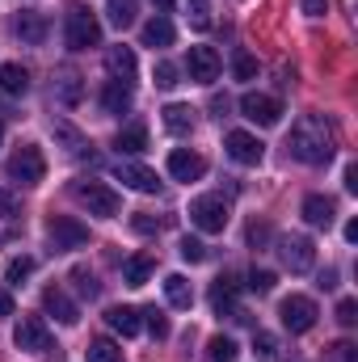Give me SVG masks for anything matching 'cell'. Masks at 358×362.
Instances as JSON below:
<instances>
[{
	"instance_id": "cell-8",
	"label": "cell",
	"mask_w": 358,
	"mask_h": 362,
	"mask_svg": "<svg viewBox=\"0 0 358 362\" xmlns=\"http://www.w3.org/2000/svg\"><path fill=\"white\" fill-rule=\"evenodd\" d=\"M278 320H282L287 333H308V329L316 325V303H312L308 295H287V299L278 303Z\"/></svg>"
},
{
	"instance_id": "cell-48",
	"label": "cell",
	"mask_w": 358,
	"mask_h": 362,
	"mask_svg": "<svg viewBox=\"0 0 358 362\" xmlns=\"http://www.w3.org/2000/svg\"><path fill=\"white\" fill-rule=\"evenodd\" d=\"M321 286H325V291H333V286H337V270H325V274H321Z\"/></svg>"
},
{
	"instance_id": "cell-31",
	"label": "cell",
	"mask_w": 358,
	"mask_h": 362,
	"mask_svg": "<svg viewBox=\"0 0 358 362\" xmlns=\"http://www.w3.org/2000/svg\"><path fill=\"white\" fill-rule=\"evenodd\" d=\"M236 354H241V350H236V341H232V337H224V333L207 341V362H236Z\"/></svg>"
},
{
	"instance_id": "cell-47",
	"label": "cell",
	"mask_w": 358,
	"mask_h": 362,
	"mask_svg": "<svg viewBox=\"0 0 358 362\" xmlns=\"http://www.w3.org/2000/svg\"><path fill=\"white\" fill-rule=\"evenodd\" d=\"M4 316H13V295H8V291H0V320H4Z\"/></svg>"
},
{
	"instance_id": "cell-43",
	"label": "cell",
	"mask_w": 358,
	"mask_h": 362,
	"mask_svg": "<svg viewBox=\"0 0 358 362\" xmlns=\"http://www.w3.org/2000/svg\"><path fill=\"white\" fill-rule=\"evenodd\" d=\"M299 4H304L308 17H325V13H329V0H299Z\"/></svg>"
},
{
	"instance_id": "cell-52",
	"label": "cell",
	"mask_w": 358,
	"mask_h": 362,
	"mask_svg": "<svg viewBox=\"0 0 358 362\" xmlns=\"http://www.w3.org/2000/svg\"><path fill=\"white\" fill-rule=\"evenodd\" d=\"M194 4H198V0H194Z\"/></svg>"
},
{
	"instance_id": "cell-16",
	"label": "cell",
	"mask_w": 358,
	"mask_h": 362,
	"mask_svg": "<svg viewBox=\"0 0 358 362\" xmlns=\"http://www.w3.org/2000/svg\"><path fill=\"white\" fill-rule=\"evenodd\" d=\"M47 30H51V21H47L42 13H17V21H13V34H17L25 47H42V42H47Z\"/></svg>"
},
{
	"instance_id": "cell-26",
	"label": "cell",
	"mask_w": 358,
	"mask_h": 362,
	"mask_svg": "<svg viewBox=\"0 0 358 362\" xmlns=\"http://www.w3.org/2000/svg\"><path fill=\"white\" fill-rule=\"evenodd\" d=\"M148 278H152V257L148 253H135V257L122 262V282L127 286H144Z\"/></svg>"
},
{
	"instance_id": "cell-33",
	"label": "cell",
	"mask_w": 358,
	"mask_h": 362,
	"mask_svg": "<svg viewBox=\"0 0 358 362\" xmlns=\"http://www.w3.org/2000/svg\"><path fill=\"white\" fill-rule=\"evenodd\" d=\"M30 274H34V257H13L8 270H4V282H8V286H21Z\"/></svg>"
},
{
	"instance_id": "cell-50",
	"label": "cell",
	"mask_w": 358,
	"mask_h": 362,
	"mask_svg": "<svg viewBox=\"0 0 358 362\" xmlns=\"http://www.w3.org/2000/svg\"><path fill=\"white\" fill-rule=\"evenodd\" d=\"M152 4L161 8V17H165V13H173V0H152Z\"/></svg>"
},
{
	"instance_id": "cell-27",
	"label": "cell",
	"mask_w": 358,
	"mask_h": 362,
	"mask_svg": "<svg viewBox=\"0 0 358 362\" xmlns=\"http://www.w3.org/2000/svg\"><path fill=\"white\" fill-rule=\"evenodd\" d=\"M81 93H85V85H81V72L64 68V72H59V81H55V97H59L64 105H76V101H81Z\"/></svg>"
},
{
	"instance_id": "cell-15",
	"label": "cell",
	"mask_w": 358,
	"mask_h": 362,
	"mask_svg": "<svg viewBox=\"0 0 358 362\" xmlns=\"http://www.w3.org/2000/svg\"><path fill=\"white\" fill-rule=\"evenodd\" d=\"M202 173H207V160L198 152H190V148L169 152V177L173 181H198Z\"/></svg>"
},
{
	"instance_id": "cell-19",
	"label": "cell",
	"mask_w": 358,
	"mask_h": 362,
	"mask_svg": "<svg viewBox=\"0 0 358 362\" xmlns=\"http://www.w3.org/2000/svg\"><path fill=\"white\" fill-rule=\"evenodd\" d=\"M304 219H308L312 228H333V219H337V202L325 198V194H308V198H304Z\"/></svg>"
},
{
	"instance_id": "cell-1",
	"label": "cell",
	"mask_w": 358,
	"mask_h": 362,
	"mask_svg": "<svg viewBox=\"0 0 358 362\" xmlns=\"http://www.w3.org/2000/svg\"><path fill=\"white\" fill-rule=\"evenodd\" d=\"M291 156L304 160V165H329L333 160V131L321 114H304L295 127H291Z\"/></svg>"
},
{
	"instance_id": "cell-35",
	"label": "cell",
	"mask_w": 358,
	"mask_h": 362,
	"mask_svg": "<svg viewBox=\"0 0 358 362\" xmlns=\"http://www.w3.org/2000/svg\"><path fill=\"white\" fill-rule=\"evenodd\" d=\"M55 135L68 144V152H72V156H85V152H89V144H85V139H81V135H76L68 122H55Z\"/></svg>"
},
{
	"instance_id": "cell-22",
	"label": "cell",
	"mask_w": 358,
	"mask_h": 362,
	"mask_svg": "<svg viewBox=\"0 0 358 362\" xmlns=\"http://www.w3.org/2000/svg\"><path fill=\"white\" fill-rule=\"evenodd\" d=\"M131 101H135V93H131V85H122V81H110V85L101 89V110H105V114H127Z\"/></svg>"
},
{
	"instance_id": "cell-21",
	"label": "cell",
	"mask_w": 358,
	"mask_h": 362,
	"mask_svg": "<svg viewBox=\"0 0 358 362\" xmlns=\"http://www.w3.org/2000/svg\"><path fill=\"white\" fill-rule=\"evenodd\" d=\"M173 38H178V30H173V21H169V17H152V21L144 25V47H152V51L173 47Z\"/></svg>"
},
{
	"instance_id": "cell-6",
	"label": "cell",
	"mask_w": 358,
	"mask_h": 362,
	"mask_svg": "<svg viewBox=\"0 0 358 362\" xmlns=\"http://www.w3.org/2000/svg\"><path fill=\"white\" fill-rule=\"evenodd\" d=\"M4 173L13 181H21V185H38V181L47 177V160H42V152H38L34 144H21V148L8 156Z\"/></svg>"
},
{
	"instance_id": "cell-30",
	"label": "cell",
	"mask_w": 358,
	"mask_h": 362,
	"mask_svg": "<svg viewBox=\"0 0 358 362\" xmlns=\"http://www.w3.org/2000/svg\"><path fill=\"white\" fill-rule=\"evenodd\" d=\"M85 358L89 362H122V350H118V341H110V337H93L89 350H85Z\"/></svg>"
},
{
	"instance_id": "cell-17",
	"label": "cell",
	"mask_w": 358,
	"mask_h": 362,
	"mask_svg": "<svg viewBox=\"0 0 358 362\" xmlns=\"http://www.w3.org/2000/svg\"><path fill=\"white\" fill-rule=\"evenodd\" d=\"M105 68H110V76H114V81L135 85L139 64H135V51H131V47H110V51H105Z\"/></svg>"
},
{
	"instance_id": "cell-46",
	"label": "cell",
	"mask_w": 358,
	"mask_h": 362,
	"mask_svg": "<svg viewBox=\"0 0 358 362\" xmlns=\"http://www.w3.org/2000/svg\"><path fill=\"white\" fill-rule=\"evenodd\" d=\"M346 189L358 194V165H346Z\"/></svg>"
},
{
	"instance_id": "cell-34",
	"label": "cell",
	"mask_w": 358,
	"mask_h": 362,
	"mask_svg": "<svg viewBox=\"0 0 358 362\" xmlns=\"http://www.w3.org/2000/svg\"><path fill=\"white\" fill-rule=\"evenodd\" d=\"M232 76H236V81H253V76H258V59H253L249 51H236V55H232Z\"/></svg>"
},
{
	"instance_id": "cell-29",
	"label": "cell",
	"mask_w": 358,
	"mask_h": 362,
	"mask_svg": "<svg viewBox=\"0 0 358 362\" xmlns=\"http://www.w3.org/2000/svg\"><path fill=\"white\" fill-rule=\"evenodd\" d=\"M105 13H110V25H118V30H127V25H135V0H105Z\"/></svg>"
},
{
	"instance_id": "cell-25",
	"label": "cell",
	"mask_w": 358,
	"mask_h": 362,
	"mask_svg": "<svg viewBox=\"0 0 358 362\" xmlns=\"http://www.w3.org/2000/svg\"><path fill=\"white\" fill-rule=\"evenodd\" d=\"M105 320H110V329H114V333H122V337H135V333L144 329V320H139V312H135V308H110V312H105Z\"/></svg>"
},
{
	"instance_id": "cell-2",
	"label": "cell",
	"mask_w": 358,
	"mask_h": 362,
	"mask_svg": "<svg viewBox=\"0 0 358 362\" xmlns=\"http://www.w3.org/2000/svg\"><path fill=\"white\" fill-rule=\"evenodd\" d=\"M64 42L68 51H89V47H101V21L93 17L85 4H76L64 21Z\"/></svg>"
},
{
	"instance_id": "cell-11",
	"label": "cell",
	"mask_w": 358,
	"mask_h": 362,
	"mask_svg": "<svg viewBox=\"0 0 358 362\" xmlns=\"http://www.w3.org/2000/svg\"><path fill=\"white\" fill-rule=\"evenodd\" d=\"M224 148H228V156L236 165H262V156H266V144L258 135H249V131H228Z\"/></svg>"
},
{
	"instance_id": "cell-9",
	"label": "cell",
	"mask_w": 358,
	"mask_h": 362,
	"mask_svg": "<svg viewBox=\"0 0 358 362\" xmlns=\"http://www.w3.org/2000/svg\"><path fill=\"white\" fill-rule=\"evenodd\" d=\"M278 257H282V266L291 274H308L316 266V245L308 236H282L278 240Z\"/></svg>"
},
{
	"instance_id": "cell-38",
	"label": "cell",
	"mask_w": 358,
	"mask_h": 362,
	"mask_svg": "<svg viewBox=\"0 0 358 362\" xmlns=\"http://www.w3.org/2000/svg\"><path fill=\"white\" fill-rule=\"evenodd\" d=\"M178 253L185 257V262H190V266H194V262H202V257H207V245H202V240H194V236H185Z\"/></svg>"
},
{
	"instance_id": "cell-36",
	"label": "cell",
	"mask_w": 358,
	"mask_h": 362,
	"mask_svg": "<svg viewBox=\"0 0 358 362\" xmlns=\"http://www.w3.org/2000/svg\"><path fill=\"white\" fill-rule=\"evenodd\" d=\"M274 282H278V278H274L270 270H249V291H253V295H270Z\"/></svg>"
},
{
	"instance_id": "cell-45",
	"label": "cell",
	"mask_w": 358,
	"mask_h": 362,
	"mask_svg": "<svg viewBox=\"0 0 358 362\" xmlns=\"http://www.w3.org/2000/svg\"><path fill=\"white\" fill-rule=\"evenodd\" d=\"M258 354L274 358V337H270V333H258Z\"/></svg>"
},
{
	"instance_id": "cell-32",
	"label": "cell",
	"mask_w": 358,
	"mask_h": 362,
	"mask_svg": "<svg viewBox=\"0 0 358 362\" xmlns=\"http://www.w3.org/2000/svg\"><path fill=\"white\" fill-rule=\"evenodd\" d=\"M68 278L76 282V291H81L85 299H97V295H101V286H97V278H93V270H89V266H76V270L68 274Z\"/></svg>"
},
{
	"instance_id": "cell-10",
	"label": "cell",
	"mask_w": 358,
	"mask_h": 362,
	"mask_svg": "<svg viewBox=\"0 0 358 362\" xmlns=\"http://www.w3.org/2000/svg\"><path fill=\"white\" fill-rule=\"evenodd\" d=\"M241 114H245L249 122H258V127H278L282 101H278V97H266V93H245V97H241Z\"/></svg>"
},
{
	"instance_id": "cell-37",
	"label": "cell",
	"mask_w": 358,
	"mask_h": 362,
	"mask_svg": "<svg viewBox=\"0 0 358 362\" xmlns=\"http://www.w3.org/2000/svg\"><path fill=\"white\" fill-rule=\"evenodd\" d=\"M144 316H148V333H152L156 341H165V337H169V320H165V312L152 308V312H144Z\"/></svg>"
},
{
	"instance_id": "cell-18",
	"label": "cell",
	"mask_w": 358,
	"mask_h": 362,
	"mask_svg": "<svg viewBox=\"0 0 358 362\" xmlns=\"http://www.w3.org/2000/svg\"><path fill=\"white\" fill-rule=\"evenodd\" d=\"M211 308H215V316H236V320H241V308H236V278H232V274L215 278V286H211Z\"/></svg>"
},
{
	"instance_id": "cell-49",
	"label": "cell",
	"mask_w": 358,
	"mask_h": 362,
	"mask_svg": "<svg viewBox=\"0 0 358 362\" xmlns=\"http://www.w3.org/2000/svg\"><path fill=\"white\" fill-rule=\"evenodd\" d=\"M346 240H350V245L358 240V219H350V223H346Z\"/></svg>"
},
{
	"instance_id": "cell-23",
	"label": "cell",
	"mask_w": 358,
	"mask_h": 362,
	"mask_svg": "<svg viewBox=\"0 0 358 362\" xmlns=\"http://www.w3.org/2000/svg\"><path fill=\"white\" fill-rule=\"evenodd\" d=\"M0 93L25 97V93H30V72H25L21 64H0Z\"/></svg>"
},
{
	"instance_id": "cell-12",
	"label": "cell",
	"mask_w": 358,
	"mask_h": 362,
	"mask_svg": "<svg viewBox=\"0 0 358 362\" xmlns=\"http://www.w3.org/2000/svg\"><path fill=\"white\" fill-rule=\"evenodd\" d=\"M42 308H47V316H55V320L68 325V329L81 320V308H76V299H72L64 286H47V291H42Z\"/></svg>"
},
{
	"instance_id": "cell-39",
	"label": "cell",
	"mask_w": 358,
	"mask_h": 362,
	"mask_svg": "<svg viewBox=\"0 0 358 362\" xmlns=\"http://www.w3.org/2000/svg\"><path fill=\"white\" fill-rule=\"evenodd\" d=\"M152 76H156V85H161V89H173V85H178V68H173L169 59H161Z\"/></svg>"
},
{
	"instance_id": "cell-3",
	"label": "cell",
	"mask_w": 358,
	"mask_h": 362,
	"mask_svg": "<svg viewBox=\"0 0 358 362\" xmlns=\"http://www.w3.org/2000/svg\"><path fill=\"white\" fill-rule=\"evenodd\" d=\"M228 202H224V194H198L194 202H190V223L198 228V232H207V236H215V232H224L228 228Z\"/></svg>"
},
{
	"instance_id": "cell-5",
	"label": "cell",
	"mask_w": 358,
	"mask_h": 362,
	"mask_svg": "<svg viewBox=\"0 0 358 362\" xmlns=\"http://www.w3.org/2000/svg\"><path fill=\"white\" fill-rule=\"evenodd\" d=\"M13 346L25 350V354H51L55 350V337H51V329H47L42 316H21L17 320V333H13Z\"/></svg>"
},
{
	"instance_id": "cell-40",
	"label": "cell",
	"mask_w": 358,
	"mask_h": 362,
	"mask_svg": "<svg viewBox=\"0 0 358 362\" xmlns=\"http://www.w3.org/2000/svg\"><path fill=\"white\" fill-rule=\"evenodd\" d=\"M354 320H358V303L354 299H342V303H337V325H342V329H354Z\"/></svg>"
},
{
	"instance_id": "cell-44",
	"label": "cell",
	"mask_w": 358,
	"mask_h": 362,
	"mask_svg": "<svg viewBox=\"0 0 358 362\" xmlns=\"http://www.w3.org/2000/svg\"><path fill=\"white\" fill-rule=\"evenodd\" d=\"M266 240H270L266 223H249V245H266Z\"/></svg>"
},
{
	"instance_id": "cell-41",
	"label": "cell",
	"mask_w": 358,
	"mask_h": 362,
	"mask_svg": "<svg viewBox=\"0 0 358 362\" xmlns=\"http://www.w3.org/2000/svg\"><path fill=\"white\" fill-rule=\"evenodd\" d=\"M17 215V198L8 189H0V219H13Z\"/></svg>"
},
{
	"instance_id": "cell-14",
	"label": "cell",
	"mask_w": 358,
	"mask_h": 362,
	"mask_svg": "<svg viewBox=\"0 0 358 362\" xmlns=\"http://www.w3.org/2000/svg\"><path fill=\"white\" fill-rule=\"evenodd\" d=\"M219 55H215V47H190V81H198V85H211V81H219Z\"/></svg>"
},
{
	"instance_id": "cell-42",
	"label": "cell",
	"mask_w": 358,
	"mask_h": 362,
	"mask_svg": "<svg viewBox=\"0 0 358 362\" xmlns=\"http://www.w3.org/2000/svg\"><path fill=\"white\" fill-rule=\"evenodd\" d=\"M131 223H135V232H161V219H152V215H135Z\"/></svg>"
},
{
	"instance_id": "cell-7",
	"label": "cell",
	"mask_w": 358,
	"mask_h": 362,
	"mask_svg": "<svg viewBox=\"0 0 358 362\" xmlns=\"http://www.w3.org/2000/svg\"><path fill=\"white\" fill-rule=\"evenodd\" d=\"M47 236H51V245L64 249V253L89 245V228H85L81 219H72V215H51V219H47Z\"/></svg>"
},
{
	"instance_id": "cell-28",
	"label": "cell",
	"mask_w": 358,
	"mask_h": 362,
	"mask_svg": "<svg viewBox=\"0 0 358 362\" xmlns=\"http://www.w3.org/2000/svg\"><path fill=\"white\" fill-rule=\"evenodd\" d=\"M165 295H169L173 308H190V303H194V291H190L185 274H169V278H165Z\"/></svg>"
},
{
	"instance_id": "cell-24",
	"label": "cell",
	"mask_w": 358,
	"mask_h": 362,
	"mask_svg": "<svg viewBox=\"0 0 358 362\" xmlns=\"http://www.w3.org/2000/svg\"><path fill=\"white\" fill-rule=\"evenodd\" d=\"M161 118H165V131H173V135H190V131H194V110H190V105H181V101L165 105V110H161Z\"/></svg>"
},
{
	"instance_id": "cell-4",
	"label": "cell",
	"mask_w": 358,
	"mask_h": 362,
	"mask_svg": "<svg viewBox=\"0 0 358 362\" xmlns=\"http://www.w3.org/2000/svg\"><path fill=\"white\" fill-rule=\"evenodd\" d=\"M72 194L89 206V215H101V219H114V215L122 211V198H118L105 181H76Z\"/></svg>"
},
{
	"instance_id": "cell-13",
	"label": "cell",
	"mask_w": 358,
	"mask_h": 362,
	"mask_svg": "<svg viewBox=\"0 0 358 362\" xmlns=\"http://www.w3.org/2000/svg\"><path fill=\"white\" fill-rule=\"evenodd\" d=\"M114 177L122 181L127 189H135V194H156V189H161V177H156L152 169H144V165H131V160H118Z\"/></svg>"
},
{
	"instance_id": "cell-51",
	"label": "cell",
	"mask_w": 358,
	"mask_h": 362,
	"mask_svg": "<svg viewBox=\"0 0 358 362\" xmlns=\"http://www.w3.org/2000/svg\"><path fill=\"white\" fill-rule=\"evenodd\" d=\"M0 144H4V122H0Z\"/></svg>"
},
{
	"instance_id": "cell-20",
	"label": "cell",
	"mask_w": 358,
	"mask_h": 362,
	"mask_svg": "<svg viewBox=\"0 0 358 362\" xmlns=\"http://www.w3.org/2000/svg\"><path fill=\"white\" fill-rule=\"evenodd\" d=\"M114 148H118L122 156H139V152L148 148V127H144V122H127V127L114 135Z\"/></svg>"
}]
</instances>
